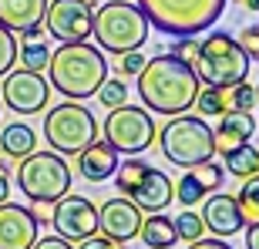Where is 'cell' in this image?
Masks as SVG:
<instances>
[{
    "label": "cell",
    "instance_id": "cell-19",
    "mask_svg": "<svg viewBox=\"0 0 259 249\" xmlns=\"http://www.w3.org/2000/svg\"><path fill=\"white\" fill-rule=\"evenodd\" d=\"M48 0H0V24L14 34H27L34 27H44Z\"/></svg>",
    "mask_w": 259,
    "mask_h": 249
},
{
    "label": "cell",
    "instance_id": "cell-26",
    "mask_svg": "<svg viewBox=\"0 0 259 249\" xmlns=\"http://www.w3.org/2000/svg\"><path fill=\"white\" fill-rule=\"evenodd\" d=\"M17 58H20V67H27V71H48L51 51L40 40H24L17 48Z\"/></svg>",
    "mask_w": 259,
    "mask_h": 249
},
{
    "label": "cell",
    "instance_id": "cell-13",
    "mask_svg": "<svg viewBox=\"0 0 259 249\" xmlns=\"http://www.w3.org/2000/svg\"><path fill=\"white\" fill-rule=\"evenodd\" d=\"M91 0H51L44 10V30L54 40H88L91 37Z\"/></svg>",
    "mask_w": 259,
    "mask_h": 249
},
{
    "label": "cell",
    "instance_id": "cell-38",
    "mask_svg": "<svg viewBox=\"0 0 259 249\" xmlns=\"http://www.w3.org/2000/svg\"><path fill=\"white\" fill-rule=\"evenodd\" d=\"M7 195H10V182H7V175L0 172V202H7Z\"/></svg>",
    "mask_w": 259,
    "mask_h": 249
},
{
    "label": "cell",
    "instance_id": "cell-24",
    "mask_svg": "<svg viewBox=\"0 0 259 249\" xmlns=\"http://www.w3.org/2000/svg\"><path fill=\"white\" fill-rule=\"evenodd\" d=\"M205 195H209V192H205V185L195 179L192 169H189L179 182H172V199H179V205H185V209H189V205H199Z\"/></svg>",
    "mask_w": 259,
    "mask_h": 249
},
{
    "label": "cell",
    "instance_id": "cell-15",
    "mask_svg": "<svg viewBox=\"0 0 259 249\" xmlns=\"http://www.w3.org/2000/svg\"><path fill=\"white\" fill-rule=\"evenodd\" d=\"M40 222L20 202H0V249H30Z\"/></svg>",
    "mask_w": 259,
    "mask_h": 249
},
{
    "label": "cell",
    "instance_id": "cell-27",
    "mask_svg": "<svg viewBox=\"0 0 259 249\" xmlns=\"http://www.w3.org/2000/svg\"><path fill=\"white\" fill-rule=\"evenodd\" d=\"M192 108H199L202 118H219L222 111H226V105H222V88H209V85H199V91H195V101Z\"/></svg>",
    "mask_w": 259,
    "mask_h": 249
},
{
    "label": "cell",
    "instance_id": "cell-32",
    "mask_svg": "<svg viewBox=\"0 0 259 249\" xmlns=\"http://www.w3.org/2000/svg\"><path fill=\"white\" fill-rule=\"evenodd\" d=\"M118 58H121L118 61V71H121L125 77H138V71H142L145 61H148L142 51H125V54H118Z\"/></svg>",
    "mask_w": 259,
    "mask_h": 249
},
{
    "label": "cell",
    "instance_id": "cell-36",
    "mask_svg": "<svg viewBox=\"0 0 259 249\" xmlns=\"http://www.w3.org/2000/svg\"><path fill=\"white\" fill-rule=\"evenodd\" d=\"M242 229H246V249H259V222H249Z\"/></svg>",
    "mask_w": 259,
    "mask_h": 249
},
{
    "label": "cell",
    "instance_id": "cell-23",
    "mask_svg": "<svg viewBox=\"0 0 259 249\" xmlns=\"http://www.w3.org/2000/svg\"><path fill=\"white\" fill-rule=\"evenodd\" d=\"M222 105H226V111H252L256 108V85H249V81L226 85L222 88Z\"/></svg>",
    "mask_w": 259,
    "mask_h": 249
},
{
    "label": "cell",
    "instance_id": "cell-14",
    "mask_svg": "<svg viewBox=\"0 0 259 249\" xmlns=\"http://www.w3.org/2000/svg\"><path fill=\"white\" fill-rule=\"evenodd\" d=\"M138 226H142V209L135 202H128L125 195L101 202V209H98V232L101 236L125 246L138 236Z\"/></svg>",
    "mask_w": 259,
    "mask_h": 249
},
{
    "label": "cell",
    "instance_id": "cell-16",
    "mask_svg": "<svg viewBox=\"0 0 259 249\" xmlns=\"http://www.w3.org/2000/svg\"><path fill=\"white\" fill-rule=\"evenodd\" d=\"M199 219H202V226H205L212 236H219V239H229V236H236V232L246 226L236 195H226V192H219V189H215V195H205V199H202Z\"/></svg>",
    "mask_w": 259,
    "mask_h": 249
},
{
    "label": "cell",
    "instance_id": "cell-1",
    "mask_svg": "<svg viewBox=\"0 0 259 249\" xmlns=\"http://www.w3.org/2000/svg\"><path fill=\"white\" fill-rule=\"evenodd\" d=\"M199 91V77L192 64L172 58V54H158L155 61H145L138 71V98H142L145 111L155 115H182L189 111Z\"/></svg>",
    "mask_w": 259,
    "mask_h": 249
},
{
    "label": "cell",
    "instance_id": "cell-4",
    "mask_svg": "<svg viewBox=\"0 0 259 249\" xmlns=\"http://www.w3.org/2000/svg\"><path fill=\"white\" fill-rule=\"evenodd\" d=\"M91 37L98 40L101 51L111 54H125V51H138L148 40V20L135 4L128 0H108L101 7H95L91 17Z\"/></svg>",
    "mask_w": 259,
    "mask_h": 249
},
{
    "label": "cell",
    "instance_id": "cell-28",
    "mask_svg": "<svg viewBox=\"0 0 259 249\" xmlns=\"http://www.w3.org/2000/svg\"><path fill=\"white\" fill-rule=\"evenodd\" d=\"M172 222H175V236L182 242H195V239H202V232H205L199 212H179Z\"/></svg>",
    "mask_w": 259,
    "mask_h": 249
},
{
    "label": "cell",
    "instance_id": "cell-31",
    "mask_svg": "<svg viewBox=\"0 0 259 249\" xmlns=\"http://www.w3.org/2000/svg\"><path fill=\"white\" fill-rule=\"evenodd\" d=\"M168 54L179 61H185V64H192L195 54H199V40L189 34V37H175V44H168Z\"/></svg>",
    "mask_w": 259,
    "mask_h": 249
},
{
    "label": "cell",
    "instance_id": "cell-39",
    "mask_svg": "<svg viewBox=\"0 0 259 249\" xmlns=\"http://www.w3.org/2000/svg\"><path fill=\"white\" fill-rule=\"evenodd\" d=\"M242 4H246V7L252 10V14H259V0H242Z\"/></svg>",
    "mask_w": 259,
    "mask_h": 249
},
{
    "label": "cell",
    "instance_id": "cell-10",
    "mask_svg": "<svg viewBox=\"0 0 259 249\" xmlns=\"http://www.w3.org/2000/svg\"><path fill=\"white\" fill-rule=\"evenodd\" d=\"M105 142L115 148L118 155H142L148 145L155 142V121H152V115L145 111V108H138V105H118V108H111V115L105 118Z\"/></svg>",
    "mask_w": 259,
    "mask_h": 249
},
{
    "label": "cell",
    "instance_id": "cell-9",
    "mask_svg": "<svg viewBox=\"0 0 259 249\" xmlns=\"http://www.w3.org/2000/svg\"><path fill=\"white\" fill-rule=\"evenodd\" d=\"M44 138L58 155H77L98 138V118L91 115V108L67 98L64 105H54L44 115Z\"/></svg>",
    "mask_w": 259,
    "mask_h": 249
},
{
    "label": "cell",
    "instance_id": "cell-42",
    "mask_svg": "<svg viewBox=\"0 0 259 249\" xmlns=\"http://www.w3.org/2000/svg\"><path fill=\"white\" fill-rule=\"evenodd\" d=\"M239 4H242V0H239Z\"/></svg>",
    "mask_w": 259,
    "mask_h": 249
},
{
    "label": "cell",
    "instance_id": "cell-33",
    "mask_svg": "<svg viewBox=\"0 0 259 249\" xmlns=\"http://www.w3.org/2000/svg\"><path fill=\"white\" fill-rule=\"evenodd\" d=\"M236 40H239V48L249 54V61H252V58H259V24H249V27H242Z\"/></svg>",
    "mask_w": 259,
    "mask_h": 249
},
{
    "label": "cell",
    "instance_id": "cell-8",
    "mask_svg": "<svg viewBox=\"0 0 259 249\" xmlns=\"http://www.w3.org/2000/svg\"><path fill=\"white\" fill-rule=\"evenodd\" d=\"M17 185L30 202H54L71 192V169L54 148L51 152H34L24 155L17 165Z\"/></svg>",
    "mask_w": 259,
    "mask_h": 249
},
{
    "label": "cell",
    "instance_id": "cell-21",
    "mask_svg": "<svg viewBox=\"0 0 259 249\" xmlns=\"http://www.w3.org/2000/svg\"><path fill=\"white\" fill-rule=\"evenodd\" d=\"M37 148V132L24 121H10L4 132H0V152L7 155V158H24Z\"/></svg>",
    "mask_w": 259,
    "mask_h": 249
},
{
    "label": "cell",
    "instance_id": "cell-29",
    "mask_svg": "<svg viewBox=\"0 0 259 249\" xmlns=\"http://www.w3.org/2000/svg\"><path fill=\"white\" fill-rule=\"evenodd\" d=\"M98 98H101V105L105 108H118L128 101V85L121 77H105L101 88H98Z\"/></svg>",
    "mask_w": 259,
    "mask_h": 249
},
{
    "label": "cell",
    "instance_id": "cell-17",
    "mask_svg": "<svg viewBox=\"0 0 259 249\" xmlns=\"http://www.w3.org/2000/svg\"><path fill=\"white\" fill-rule=\"evenodd\" d=\"M115 169H118V152L105 138H95L77 152V175L88 182H105L115 175Z\"/></svg>",
    "mask_w": 259,
    "mask_h": 249
},
{
    "label": "cell",
    "instance_id": "cell-7",
    "mask_svg": "<svg viewBox=\"0 0 259 249\" xmlns=\"http://www.w3.org/2000/svg\"><path fill=\"white\" fill-rule=\"evenodd\" d=\"M115 185L128 202H135L142 212H165L172 202V179L155 169L145 158H125L115 169Z\"/></svg>",
    "mask_w": 259,
    "mask_h": 249
},
{
    "label": "cell",
    "instance_id": "cell-12",
    "mask_svg": "<svg viewBox=\"0 0 259 249\" xmlns=\"http://www.w3.org/2000/svg\"><path fill=\"white\" fill-rule=\"evenodd\" d=\"M51 226L61 239L67 242H81L88 236L98 232V205L84 195H61L51 209Z\"/></svg>",
    "mask_w": 259,
    "mask_h": 249
},
{
    "label": "cell",
    "instance_id": "cell-35",
    "mask_svg": "<svg viewBox=\"0 0 259 249\" xmlns=\"http://www.w3.org/2000/svg\"><path fill=\"white\" fill-rule=\"evenodd\" d=\"M30 249H74V242H67V239H61V236H44V239H34V246Z\"/></svg>",
    "mask_w": 259,
    "mask_h": 249
},
{
    "label": "cell",
    "instance_id": "cell-41",
    "mask_svg": "<svg viewBox=\"0 0 259 249\" xmlns=\"http://www.w3.org/2000/svg\"><path fill=\"white\" fill-rule=\"evenodd\" d=\"M0 108H4V101H0Z\"/></svg>",
    "mask_w": 259,
    "mask_h": 249
},
{
    "label": "cell",
    "instance_id": "cell-6",
    "mask_svg": "<svg viewBox=\"0 0 259 249\" xmlns=\"http://www.w3.org/2000/svg\"><path fill=\"white\" fill-rule=\"evenodd\" d=\"M158 145L162 155L172 165L192 169L199 162L215 158V142H212V128L209 118H195V115H172V121L158 128Z\"/></svg>",
    "mask_w": 259,
    "mask_h": 249
},
{
    "label": "cell",
    "instance_id": "cell-22",
    "mask_svg": "<svg viewBox=\"0 0 259 249\" xmlns=\"http://www.w3.org/2000/svg\"><path fill=\"white\" fill-rule=\"evenodd\" d=\"M222 169H226L229 175H236V179H249V175H256L259 172V148L249 145V142L236 145L232 152L222 155Z\"/></svg>",
    "mask_w": 259,
    "mask_h": 249
},
{
    "label": "cell",
    "instance_id": "cell-25",
    "mask_svg": "<svg viewBox=\"0 0 259 249\" xmlns=\"http://www.w3.org/2000/svg\"><path fill=\"white\" fill-rule=\"evenodd\" d=\"M236 202H239V212H242V219H246V226L259 222V172L249 175V179H242V189L236 195Z\"/></svg>",
    "mask_w": 259,
    "mask_h": 249
},
{
    "label": "cell",
    "instance_id": "cell-5",
    "mask_svg": "<svg viewBox=\"0 0 259 249\" xmlns=\"http://www.w3.org/2000/svg\"><path fill=\"white\" fill-rule=\"evenodd\" d=\"M192 71L199 77V85L209 88H226V85H239L249 77V54L239 48V40L215 30L205 40H199V54L192 61Z\"/></svg>",
    "mask_w": 259,
    "mask_h": 249
},
{
    "label": "cell",
    "instance_id": "cell-2",
    "mask_svg": "<svg viewBox=\"0 0 259 249\" xmlns=\"http://www.w3.org/2000/svg\"><path fill=\"white\" fill-rule=\"evenodd\" d=\"M48 74L54 91L71 101H84L98 95L101 81L108 77V58L101 48L88 40H61V48L51 51Z\"/></svg>",
    "mask_w": 259,
    "mask_h": 249
},
{
    "label": "cell",
    "instance_id": "cell-30",
    "mask_svg": "<svg viewBox=\"0 0 259 249\" xmlns=\"http://www.w3.org/2000/svg\"><path fill=\"white\" fill-rule=\"evenodd\" d=\"M14 61H17V37H14V30L0 24V77L14 67Z\"/></svg>",
    "mask_w": 259,
    "mask_h": 249
},
{
    "label": "cell",
    "instance_id": "cell-11",
    "mask_svg": "<svg viewBox=\"0 0 259 249\" xmlns=\"http://www.w3.org/2000/svg\"><path fill=\"white\" fill-rule=\"evenodd\" d=\"M51 98V85L48 77H40V71H27V67H10L4 74V88H0V101L17 111V115H37L44 111Z\"/></svg>",
    "mask_w": 259,
    "mask_h": 249
},
{
    "label": "cell",
    "instance_id": "cell-40",
    "mask_svg": "<svg viewBox=\"0 0 259 249\" xmlns=\"http://www.w3.org/2000/svg\"><path fill=\"white\" fill-rule=\"evenodd\" d=\"M256 111H259V85H256Z\"/></svg>",
    "mask_w": 259,
    "mask_h": 249
},
{
    "label": "cell",
    "instance_id": "cell-18",
    "mask_svg": "<svg viewBox=\"0 0 259 249\" xmlns=\"http://www.w3.org/2000/svg\"><path fill=\"white\" fill-rule=\"evenodd\" d=\"M256 135V118L249 111H222L219 115V128H212V142H215V155L232 152L236 145L249 142Z\"/></svg>",
    "mask_w": 259,
    "mask_h": 249
},
{
    "label": "cell",
    "instance_id": "cell-34",
    "mask_svg": "<svg viewBox=\"0 0 259 249\" xmlns=\"http://www.w3.org/2000/svg\"><path fill=\"white\" fill-rule=\"evenodd\" d=\"M77 249H121V242H115V239H108V236H88V239H81L77 242Z\"/></svg>",
    "mask_w": 259,
    "mask_h": 249
},
{
    "label": "cell",
    "instance_id": "cell-20",
    "mask_svg": "<svg viewBox=\"0 0 259 249\" xmlns=\"http://www.w3.org/2000/svg\"><path fill=\"white\" fill-rule=\"evenodd\" d=\"M138 236L148 249H172L179 242L172 216H162V212H148V219H142L138 226Z\"/></svg>",
    "mask_w": 259,
    "mask_h": 249
},
{
    "label": "cell",
    "instance_id": "cell-3",
    "mask_svg": "<svg viewBox=\"0 0 259 249\" xmlns=\"http://www.w3.org/2000/svg\"><path fill=\"white\" fill-rule=\"evenodd\" d=\"M222 7L226 0H138L145 20L172 37H199L222 17Z\"/></svg>",
    "mask_w": 259,
    "mask_h": 249
},
{
    "label": "cell",
    "instance_id": "cell-37",
    "mask_svg": "<svg viewBox=\"0 0 259 249\" xmlns=\"http://www.w3.org/2000/svg\"><path fill=\"white\" fill-rule=\"evenodd\" d=\"M189 249H232L229 242H222V239H195Z\"/></svg>",
    "mask_w": 259,
    "mask_h": 249
}]
</instances>
